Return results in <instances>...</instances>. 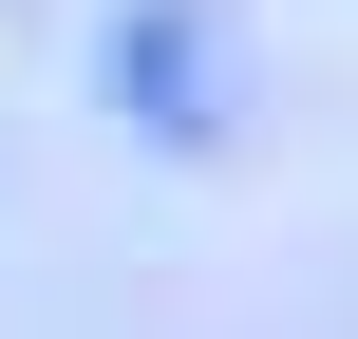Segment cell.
I'll return each mask as SVG.
<instances>
[{
  "instance_id": "1",
  "label": "cell",
  "mask_w": 358,
  "mask_h": 339,
  "mask_svg": "<svg viewBox=\"0 0 358 339\" xmlns=\"http://www.w3.org/2000/svg\"><path fill=\"white\" fill-rule=\"evenodd\" d=\"M113 94H132L170 151H208V132H227V94H208V19H189V0H151V19L113 38Z\"/></svg>"
}]
</instances>
